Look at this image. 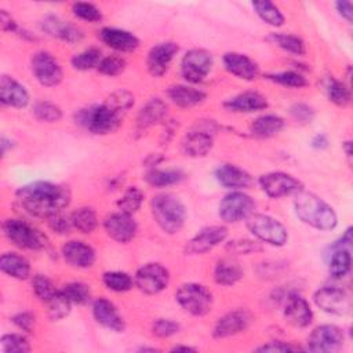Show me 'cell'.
I'll return each instance as SVG.
<instances>
[{
	"instance_id": "6da1fadb",
	"label": "cell",
	"mask_w": 353,
	"mask_h": 353,
	"mask_svg": "<svg viewBox=\"0 0 353 353\" xmlns=\"http://www.w3.org/2000/svg\"><path fill=\"white\" fill-rule=\"evenodd\" d=\"M134 106V95L127 90L110 94L102 103L83 109L77 113V123L90 132L105 135L117 130L127 112Z\"/></svg>"
},
{
	"instance_id": "7a4b0ae2",
	"label": "cell",
	"mask_w": 353,
	"mask_h": 353,
	"mask_svg": "<svg viewBox=\"0 0 353 353\" xmlns=\"http://www.w3.org/2000/svg\"><path fill=\"white\" fill-rule=\"evenodd\" d=\"M17 201L29 214L40 218H50L68 207L70 192L66 186L37 181L21 186L15 192Z\"/></svg>"
},
{
	"instance_id": "3957f363",
	"label": "cell",
	"mask_w": 353,
	"mask_h": 353,
	"mask_svg": "<svg viewBox=\"0 0 353 353\" xmlns=\"http://www.w3.org/2000/svg\"><path fill=\"white\" fill-rule=\"evenodd\" d=\"M294 207L296 216L312 228L331 230L338 223V218L332 207L313 193L299 192L294 201Z\"/></svg>"
},
{
	"instance_id": "277c9868",
	"label": "cell",
	"mask_w": 353,
	"mask_h": 353,
	"mask_svg": "<svg viewBox=\"0 0 353 353\" xmlns=\"http://www.w3.org/2000/svg\"><path fill=\"white\" fill-rule=\"evenodd\" d=\"M152 214L161 230L170 234L179 232L186 219L185 205L178 197L168 193L152 199Z\"/></svg>"
},
{
	"instance_id": "5b68a950",
	"label": "cell",
	"mask_w": 353,
	"mask_h": 353,
	"mask_svg": "<svg viewBox=\"0 0 353 353\" xmlns=\"http://www.w3.org/2000/svg\"><path fill=\"white\" fill-rule=\"evenodd\" d=\"M3 233L14 245L23 250H43L47 245L46 236L21 219H6L3 222Z\"/></svg>"
},
{
	"instance_id": "8992f818",
	"label": "cell",
	"mask_w": 353,
	"mask_h": 353,
	"mask_svg": "<svg viewBox=\"0 0 353 353\" xmlns=\"http://www.w3.org/2000/svg\"><path fill=\"white\" fill-rule=\"evenodd\" d=\"M175 299L185 312L193 316H204L212 307L211 292L197 283L182 284L175 292Z\"/></svg>"
},
{
	"instance_id": "52a82bcc",
	"label": "cell",
	"mask_w": 353,
	"mask_h": 353,
	"mask_svg": "<svg viewBox=\"0 0 353 353\" xmlns=\"http://www.w3.org/2000/svg\"><path fill=\"white\" fill-rule=\"evenodd\" d=\"M248 230L262 240L263 243L272 245H284L288 240L287 229L277 219L265 214H251L247 218Z\"/></svg>"
},
{
	"instance_id": "ba28073f",
	"label": "cell",
	"mask_w": 353,
	"mask_h": 353,
	"mask_svg": "<svg viewBox=\"0 0 353 353\" xmlns=\"http://www.w3.org/2000/svg\"><path fill=\"white\" fill-rule=\"evenodd\" d=\"M212 68V57L205 50L194 48L188 51L181 61V74L189 83L203 81Z\"/></svg>"
},
{
	"instance_id": "9c48e42d",
	"label": "cell",
	"mask_w": 353,
	"mask_h": 353,
	"mask_svg": "<svg viewBox=\"0 0 353 353\" xmlns=\"http://www.w3.org/2000/svg\"><path fill=\"white\" fill-rule=\"evenodd\" d=\"M255 208L254 200L243 192H232L219 203V216L229 223L247 219Z\"/></svg>"
},
{
	"instance_id": "30bf717a",
	"label": "cell",
	"mask_w": 353,
	"mask_h": 353,
	"mask_svg": "<svg viewBox=\"0 0 353 353\" xmlns=\"http://www.w3.org/2000/svg\"><path fill=\"white\" fill-rule=\"evenodd\" d=\"M170 281L168 270L160 263H146L135 273L134 284L148 295L161 292Z\"/></svg>"
},
{
	"instance_id": "8fae6325",
	"label": "cell",
	"mask_w": 353,
	"mask_h": 353,
	"mask_svg": "<svg viewBox=\"0 0 353 353\" xmlns=\"http://www.w3.org/2000/svg\"><path fill=\"white\" fill-rule=\"evenodd\" d=\"M313 301L317 307L330 314L343 316L352 309V301L347 292L332 285L319 288L313 295Z\"/></svg>"
},
{
	"instance_id": "7c38bea8",
	"label": "cell",
	"mask_w": 353,
	"mask_h": 353,
	"mask_svg": "<svg viewBox=\"0 0 353 353\" xmlns=\"http://www.w3.org/2000/svg\"><path fill=\"white\" fill-rule=\"evenodd\" d=\"M345 342L343 331L332 324H323L316 327L309 339H307V350L309 352H320V353H331L336 352L342 347Z\"/></svg>"
},
{
	"instance_id": "4fadbf2b",
	"label": "cell",
	"mask_w": 353,
	"mask_h": 353,
	"mask_svg": "<svg viewBox=\"0 0 353 353\" xmlns=\"http://www.w3.org/2000/svg\"><path fill=\"white\" fill-rule=\"evenodd\" d=\"M32 72L37 81L46 87H55L62 81L63 73L58 61L47 51H37L33 54Z\"/></svg>"
},
{
	"instance_id": "5bb4252c",
	"label": "cell",
	"mask_w": 353,
	"mask_h": 353,
	"mask_svg": "<svg viewBox=\"0 0 353 353\" xmlns=\"http://www.w3.org/2000/svg\"><path fill=\"white\" fill-rule=\"evenodd\" d=\"M262 190L272 199H280L294 193H299L303 189L301 181L285 172H269L259 178Z\"/></svg>"
},
{
	"instance_id": "9a60e30c",
	"label": "cell",
	"mask_w": 353,
	"mask_h": 353,
	"mask_svg": "<svg viewBox=\"0 0 353 353\" xmlns=\"http://www.w3.org/2000/svg\"><path fill=\"white\" fill-rule=\"evenodd\" d=\"M228 237V229L221 225L207 226L201 229L193 239H190L185 247L188 255H197L211 251L214 247L225 241Z\"/></svg>"
},
{
	"instance_id": "2e32d148",
	"label": "cell",
	"mask_w": 353,
	"mask_h": 353,
	"mask_svg": "<svg viewBox=\"0 0 353 353\" xmlns=\"http://www.w3.org/2000/svg\"><path fill=\"white\" fill-rule=\"evenodd\" d=\"M103 228L110 239L117 243H128L131 241L138 230L137 222L130 214L116 212L110 214L103 221Z\"/></svg>"
},
{
	"instance_id": "e0dca14e",
	"label": "cell",
	"mask_w": 353,
	"mask_h": 353,
	"mask_svg": "<svg viewBox=\"0 0 353 353\" xmlns=\"http://www.w3.org/2000/svg\"><path fill=\"white\" fill-rule=\"evenodd\" d=\"M178 52V44L172 41H164L153 46L146 58V66L153 77L163 76Z\"/></svg>"
},
{
	"instance_id": "ac0fdd59",
	"label": "cell",
	"mask_w": 353,
	"mask_h": 353,
	"mask_svg": "<svg viewBox=\"0 0 353 353\" xmlns=\"http://www.w3.org/2000/svg\"><path fill=\"white\" fill-rule=\"evenodd\" d=\"M251 320H252V316L248 310L236 309L218 319L212 334L215 338H228V336L240 334L244 330H247Z\"/></svg>"
},
{
	"instance_id": "d6986e66",
	"label": "cell",
	"mask_w": 353,
	"mask_h": 353,
	"mask_svg": "<svg viewBox=\"0 0 353 353\" xmlns=\"http://www.w3.org/2000/svg\"><path fill=\"white\" fill-rule=\"evenodd\" d=\"M284 317L291 325L303 328L312 323L313 312L305 298L298 294H291L285 299Z\"/></svg>"
},
{
	"instance_id": "ffe728a7",
	"label": "cell",
	"mask_w": 353,
	"mask_h": 353,
	"mask_svg": "<svg viewBox=\"0 0 353 353\" xmlns=\"http://www.w3.org/2000/svg\"><path fill=\"white\" fill-rule=\"evenodd\" d=\"M62 256L69 265L79 269L92 266L97 258L94 248L80 240H70L65 243L62 247Z\"/></svg>"
},
{
	"instance_id": "44dd1931",
	"label": "cell",
	"mask_w": 353,
	"mask_h": 353,
	"mask_svg": "<svg viewBox=\"0 0 353 353\" xmlns=\"http://www.w3.org/2000/svg\"><path fill=\"white\" fill-rule=\"evenodd\" d=\"M92 314H94V319L97 320V323H99L105 328L112 330L114 332H121L125 327L124 320L120 316L116 306L105 298H98L94 301Z\"/></svg>"
},
{
	"instance_id": "7402d4cb",
	"label": "cell",
	"mask_w": 353,
	"mask_h": 353,
	"mask_svg": "<svg viewBox=\"0 0 353 353\" xmlns=\"http://www.w3.org/2000/svg\"><path fill=\"white\" fill-rule=\"evenodd\" d=\"M0 101L6 106L25 108L29 102V94L15 79L3 74L0 79Z\"/></svg>"
},
{
	"instance_id": "603a6c76",
	"label": "cell",
	"mask_w": 353,
	"mask_h": 353,
	"mask_svg": "<svg viewBox=\"0 0 353 353\" xmlns=\"http://www.w3.org/2000/svg\"><path fill=\"white\" fill-rule=\"evenodd\" d=\"M99 37L108 47L121 52L134 51L139 46V40L135 34L117 28H103L99 32Z\"/></svg>"
},
{
	"instance_id": "cb8c5ba5",
	"label": "cell",
	"mask_w": 353,
	"mask_h": 353,
	"mask_svg": "<svg viewBox=\"0 0 353 353\" xmlns=\"http://www.w3.org/2000/svg\"><path fill=\"white\" fill-rule=\"evenodd\" d=\"M223 106L230 112L252 113L268 108L266 98L256 91H245L223 102Z\"/></svg>"
},
{
	"instance_id": "d4e9b609",
	"label": "cell",
	"mask_w": 353,
	"mask_h": 353,
	"mask_svg": "<svg viewBox=\"0 0 353 353\" xmlns=\"http://www.w3.org/2000/svg\"><path fill=\"white\" fill-rule=\"evenodd\" d=\"M41 28L50 36L61 39L68 43H77L83 39V33L77 26H74L69 22H65L61 18L54 17V15L46 17L41 22Z\"/></svg>"
},
{
	"instance_id": "484cf974",
	"label": "cell",
	"mask_w": 353,
	"mask_h": 353,
	"mask_svg": "<svg viewBox=\"0 0 353 353\" xmlns=\"http://www.w3.org/2000/svg\"><path fill=\"white\" fill-rule=\"evenodd\" d=\"M223 65L229 73L243 80H254L258 76L256 63L239 52H226L223 55Z\"/></svg>"
},
{
	"instance_id": "4316f807",
	"label": "cell",
	"mask_w": 353,
	"mask_h": 353,
	"mask_svg": "<svg viewBox=\"0 0 353 353\" xmlns=\"http://www.w3.org/2000/svg\"><path fill=\"white\" fill-rule=\"evenodd\" d=\"M215 178L222 186L230 189H245L252 183L251 175L233 164H223L218 167L215 171Z\"/></svg>"
},
{
	"instance_id": "83f0119b",
	"label": "cell",
	"mask_w": 353,
	"mask_h": 353,
	"mask_svg": "<svg viewBox=\"0 0 353 353\" xmlns=\"http://www.w3.org/2000/svg\"><path fill=\"white\" fill-rule=\"evenodd\" d=\"M167 116V105L160 98H152L148 101L137 116V130L145 131L149 127L159 124Z\"/></svg>"
},
{
	"instance_id": "f1b7e54d",
	"label": "cell",
	"mask_w": 353,
	"mask_h": 353,
	"mask_svg": "<svg viewBox=\"0 0 353 353\" xmlns=\"http://www.w3.org/2000/svg\"><path fill=\"white\" fill-rule=\"evenodd\" d=\"M212 135L205 130H193L186 134L182 142V149L186 156L204 157L212 148Z\"/></svg>"
},
{
	"instance_id": "f546056e",
	"label": "cell",
	"mask_w": 353,
	"mask_h": 353,
	"mask_svg": "<svg viewBox=\"0 0 353 353\" xmlns=\"http://www.w3.org/2000/svg\"><path fill=\"white\" fill-rule=\"evenodd\" d=\"M167 95L175 105H178L181 108L196 106V105L201 103L207 97L204 91L193 88V87L182 85V84L171 85L167 91Z\"/></svg>"
},
{
	"instance_id": "4dcf8cb0",
	"label": "cell",
	"mask_w": 353,
	"mask_h": 353,
	"mask_svg": "<svg viewBox=\"0 0 353 353\" xmlns=\"http://www.w3.org/2000/svg\"><path fill=\"white\" fill-rule=\"evenodd\" d=\"M1 270L18 280H25L30 274V265L26 258L17 252H4L0 258Z\"/></svg>"
},
{
	"instance_id": "1f68e13d",
	"label": "cell",
	"mask_w": 353,
	"mask_h": 353,
	"mask_svg": "<svg viewBox=\"0 0 353 353\" xmlns=\"http://www.w3.org/2000/svg\"><path fill=\"white\" fill-rule=\"evenodd\" d=\"M243 277V269L237 261L232 258H222L216 262L214 269V279L221 285H233Z\"/></svg>"
},
{
	"instance_id": "d6a6232c",
	"label": "cell",
	"mask_w": 353,
	"mask_h": 353,
	"mask_svg": "<svg viewBox=\"0 0 353 353\" xmlns=\"http://www.w3.org/2000/svg\"><path fill=\"white\" fill-rule=\"evenodd\" d=\"M284 127V120L276 114H263L254 120L250 130L258 138H270L279 134Z\"/></svg>"
},
{
	"instance_id": "836d02e7",
	"label": "cell",
	"mask_w": 353,
	"mask_h": 353,
	"mask_svg": "<svg viewBox=\"0 0 353 353\" xmlns=\"http://www.w3.org/2000/svg\"><path fill=\"white\" fill-rule=\"evenodd\" d=\"M330 250V248H328ZM352 265V256L346 248H331L328 252V272L334 279L345 277Z\"/></svg>"
},
{
	"instance_id": "e575fe53",
	"label": "cell",
	"mask_w": 353,
	"mask_h": 353,
	"mask_svg": "<svg viewBox=\"0 0 353 353\" xmlns=\"http://www.w3.org/2000/svg\"><path fill=\"white\" fill-rule=\"evenodd\" d=\"M70 221H72V226L76 228L80 233H91L98 223L97 214L90 207H81L74 210L70 214Z\"/></svg>"
},
{
	"instance_id": "d590c367",
	"label": "cell",
	"mask_w": 353,
	"mask_h": 353,
	"mask_svg": "<svg viewBox=\"0 0 353 353\" xmlns=\"http://www.w3.org/2000/svg\"><path fill=\"white\" fill-rule=\"evenodd\" d=\"M324 87H325L327 97L332 103L338 106H346L350 102V90L345 83L330 76L325 79Z\"/></svg>"
},
{
	"instance_id": "8d00e7d4",
	"label": "cell",
	"mask_w": 353,
	"mask_h": 353,
	"mask_svg": "<svg viewBox=\"0 0 353 353\" xmlns=\"http://www.w3.org/2000/svg\"><path fill=\"white\" fill-rule=\"evenodd\" d=\"M272 43L279 46L287 52H291L294 55H303L306 52L305 43L301 37L295 34H285V33H272L268 37Z\"/></svg>"
},
{
	"instance_id": "74e56055",
	"label": "cell",
	"mask_w": 353,
	"mask_h": 353,
	"mask_svg": "<svg viewBox=\"0 0 353 353\" xmlns=\"http://www.w3.org/2000/svg\"><path fill=\"white\" fill-rule=\"evenodd\" d=\"M145 179L152 186L164 188L181 182L183 179V174L178 170H150Z\"/></svg>"
},
{
	"instance_id": "f35d334b",
	"label": "cell",
	"mask_w": 353,
	"mask_h": 353,
	"mask_svg": "<svg viewBox=\"0 0 353 353\" xmlns=\"http://www.w3.org/2000/svg\"><path fill=\"white\" fill-rule=\"evenodd\" d=\"M102 280H103V284L114 292L130 291L134 285V280L131 279V276L125 272H119V270L103 273Z\"/></svg>"
},
{
	"instance_id": "ab89813d",
	"label": "cell",
	"mask_w": 353,
	"mask_h": 353,
	"mask_svg": "<svg viewBox=\"0 0 353 353\" xmlns=\"http://www.w3.org/2000/svg\"><path fill=\"white\" fill-rule=\"evenodd\" d=\"M252 7L255 8V12L258 14V17L266 23L272 26H281L284 23V15L273 3L256 1V3H252Z\"/></svg>"
},
{
	"instance_id": "60d3db41",
	"label": "cell",
	"mask_w": 353,
	"mask_h": 353,
	"mask_svg": "<svg viewBox=\"0 0 353 353\" xmlns=\"http://www.w3.org/2000/svg\"><path fill=\"white\" fill-rule=\"evenodd\" d=\"M101 59H102L101 51L95 47H91L76 54L70 62H72V66L77 70H90V69L98 68Z\"/></svg>"
},
{
	"instance_id": "b9f144b4",
	"label": "cell",
	"mask_w": 353,
	"mask_h": 353,
	"mask_svg": "<svg viewBox=\"0 0 353 353\" xmlns=\"http://www.w3.org/2000/svg\"><path fill=\"white\" fill-rule=\"evenodd\" d=\"M47 305H48V316L54 321L66 317L72 307V302L65 296V294L61 290H58V292L47 302Z\"/></svg>"
},
{
	"instance_id": "7bdbcfd3",
	"label": "cell",
	"mask_w": 353,
	"mask_h": 353,
	"mask_svg": "<svg viewBox=\"0 0 353 353\" xmlns=\"http://www.w3.org/2000/svg\"><path fill=\"white\" fill-rule=\"evenodd\" d=\"M33 114L40 121L54 123V121H58L62 117V110L54 102L39 101L33 106Z\"/></svg>"
},
{
	"instance_id": "ee69618b",
	"label": "cell",
	"mask_w": 353,
	"mask_h": 353,
	"mask_svg": "<svg viewBox=\"0 0 353 353\" xmlns=\"http://www.w3.org/2000/svg\"><path fill=\"white\" fill-rule=\"evenodd\" d=\"M142 201H143V193L138 188L132 186L124 192L123 197L117 201V205L121 212L132 215L139 210Z\"/></svg>"
},
{
	"instance_id": "f6af8a7d",
	"label": "cell",
	"mask_w": 353,
	"mask_h": 353,
	"mask_svg": "<svg viewBox=\"0 0 353 353\" xmlns=\"http://www.w3.org/2000/svg\"><path fill=\"white\" fill-rule=\"evenodd\" d=\"M3 353H26L30 350V343L21 334H6L0 341Z\"/></svg>"
},
{
	"instance_id": "bcb514c9",
	"label": "cell",
	"mask_w": 353,
	"mask_h": 353,
	"mask_svg": "<svg viewBox=\"0 0 353 353\" xmlns=\"http://www.w3.org/2000/svg\"><path fill=\"white\" fill-rule=\"evenodd\" d=\"M65 296L76 305H85L90 298H91V292L88 285L79 283V281H73V283H68L63 285V288L61 290Z\"/></svg>"
},
{
	"instance_id": "7dc6e473",
	"label": "cell",
	"mask_w": 353,
	"mask_h": 353,
	"mask_svg": "<svg viewBox=\"0 0 353 353\" xmlns=\"http://www.w3.org/2000/svg\"><path fill=\"white\" fill-rule=\"evenodd\" d=\"M32 284H33V291H34L36 296L46 303L58 292V290L55 288L51 279H48L44 274H36L33 277Z\"/></svg>"
},
{
	"instance_id": "c3c4849f",
	"label": "cell",
	"mask_w": 353,
	"mask_h": 353,
	"mask_svg": "<svg viewBox=\"0 0 353 353\" xmlns=\"http://www.w3.org/2000/svg\"><path fill=\"white\" fill-rule=\"evenodd\" d=\"M266 79L284 85V87H290V88H301L305 87L307 84L306 79L292 70H285V72H280V73H273V74H268Z\"/></svg>"
},
{
	"instance_id": "681fc988",
	"label": "cell",
	"mask_w": 353,
	"mask_h": 353,
	"mask_svg": "<svg viewBox=\"0 0 353 353\" xmlns=\"http://www.w3.org/2000/svg\"><path fill=\"white\" fill-rule=\"evenodd\" d=\"M125 68V61L121 57L109 55L101 59L98 65V72L105 76H117L120 74Z\"/></svg>"
},
{
	"instance_id": "f907efd6",
	"label": "cell",
	"mask_w": 353,
	"mask_h": 353,
	"mask_svg": "<svg viewBox=\"0 0 353 353\" xmlns=\"http://www.w3.org/2000/svg\"><path fill=\"white\" fill-rule=\"evenodd\" d=\"M72 11L76 17H79L80 19L88 21V22H98L102 18L99 8L97 6H94L91 3H85V1L74 3L72 7Z\"/></svg>"
},
{
	"instance_id": "816d5d0a",
	"label": "cell",
	"mask_w": 353,
	"mask_h": 353,
	"mask_svg": "<svg viewBox=\"0 0 353 353\" xmlns=\"http://www.w3.org/2000/svg\"><path fill=\"white\" fill-rule=\"evenodd\" d=\"M152 331L159 338H168L179 331V324L170 319H159L153 323Z\"/></svg>"
},
{
	"instance_id": "f5cc1de1",
	"label": "cell",
	"mask_w": 353,
	"mask_h": 353,
	"mask_svg": "<svg viewBox=\"0 0 353 353\" xmlns=\"http://www.w3.org/2000/svg\"><path fill=\"white\" fill-rule=\"evenodd\" d=\"M290 113L292 116V119L296 121V123H301V124H307L313 120L314 117V110L312 106H309L307 103H294L291 108H290Z\"/></svg>"
},
{
	"instance_id": "db71d44e",
	"label": "cell",
	"mask_w": 353,
	"mask_h": 353,
	"mask_svg": "<svg viewBox=\"0 0 353 353\" xmlns=\"http://www.w3.org/2000/svg\"><path fill=\"white\" fill-rule=\"evenodd\" d=\"M226 248L229 251H232V254H251V252H255V251H261L262 247L259 245V243L256 241H252V240H234V241H230Z\"/></svg>"
},
{
	"instance_id": "11a10c76",
	"label": "cell",
	"mask_w": 353,
	"mask_h": 353,
	"mask_svg": "<svg viewBox=\"0 0 353 353\" xmlns=\"http://www.w3.org/2000/svg\"><path fill=\"white\" fill-rule=\"evenodd\" d=\"M48 219V225L50 228L55 232V233H59V234H65V233H69L70 228H72V221H70V216H65L62 215L61 212L55 214V215H51Z\"/></svg>"
},
{
	"instance_id": "9f6ffc18",
	"label": "cell",
	"mask_w": 353,
	"mask_h": 353,
	"mask_svg": "<svg viewBox=\"0 0 353 353\" xmlns=\"http://www.w3.org/2000/svg\"><path fill=\"white\" fill-rule=\"evenodd\" d=\"M255 350L256 352H295V350H299V347L281 341H273L256 347Z\"/></svg>"
},
{
	"instance_id": "6f0895ef",
	"label": "cell",
	"mask_w": 353,
	"mask_h": 353,
	"mask_svg": "<svg viewBox=\"0 0 353 353\" xmlns=\"http://www.w3.org/2000/svg\"><path fill=\"white\" fill-rule=\"evenodd\" d=\"M12 323L18 328L30 332L33 325H34V316L32 313H29V312H22V313H18V314H15L12 317Z\"/></svg>"
},
{
	"instance_id": "680465c9",
	"label": "cell",
	"mask_w": 353,
	"mask_h": 353,
	"mask_svg": "<svg viewBox=\"0 0 353 353\" xmlns=\"http://www.w3.org/2000/svg\"><path fill=\"white\" fill-rule=\"evenodd\" d=\"M335 6H336V10L339 11V14L347 22H352V18H353V4L350 1H347V0H342V1H336Z\"/></svg>"
},
{
	"instance_id": "91938a15",
	"label": "cell",
	"mask_w": 353,
	"mask_h": 353,
	"mask_svg": "<svg viewBox=\"0 0 353 353\" xmlns=\"http://www.w3.org/2000/svg\"><path fill=\"white\" fill-rule=\"evenodd\" d=\"M0 23H1V29L4 32H17L18 30L17 22L4 10L0 12Z\"/></svg>"
},
{
	"instance_id": "94428289",
	"label": "cell",
	"mask_w": 353,
	"mask_h": 353,
	"mask_svg": "<svg viewBox=\"0 0 353 353\" xmlns=\"http://www.w3.org/2000/svg\"><path fill=\"white\" fill-rule=\"evenodd\" d=\"M312 146L314 149H325L328 146V138L324 134H317L312 139Z\"/></svg>"
},
{
	"instance_id": "6125c7cd",
	"label": "cell",
	"mask_w": 353,
	"mask_h": 353,
	"mask_svg": "<svg viewBox=\"0 0 353 353\" xmlns=\"http://www.w3.org/2000/svg\"><path fill=\"white\" fill-rule=\"evenodd\" d=\"M0 146H1V154L4 156V154L7 153V150L12 148V142H11L10 139H7L6 137H3V138H1V143H0Z\"/></svg>"
},
{
	"instance_id": "be15d7a7",
	"label": "cell",
	"mask_w": 353,
	"mask_h": 353,
	"mask_svg": "<svg viewBox=\"0 0 353 353\" xmlns=\"http://www.w3.org/2000/svg\"><path fill=\"white\" fill-rule=\"evenodd\" d=\"M172 352H194L196 349L194 347H190V346H181V345H176L171 349Z\"/></svg>"
},
{
	"instance_id": "e7e4bbea",
	"label": "cell",
	"mask_w": 353,
	"mask_h": 353,
	"mask_svg": "<svg viewBox=\"0 0 353 353\" xmlns=\"http://www.w3.org/2000/svg\"><path fill=\"white\" fill-rule=\"evenodd\" d=\"M343 148H345L346 156H347V157H350V156H352V143H350V141L345 142V143H343Z\"/></svg>"
}]
</instances>
